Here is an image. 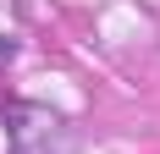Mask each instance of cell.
Segmentation results:
<instances>
[{"instance_id": "cell-1", "label": "cell", "mask_w": 160, "mask_h": 154, "mask_svg": "<svg viewBox=\"0 0 160 154\" xmlns=\"http://www.w3.org/2000/svg\"><path fill=\"white\" fill-rule=\"evenodd\" d=\"M11 55H17V39H11V33H0V61H11Z\"/></svg>"}]
</instances>
